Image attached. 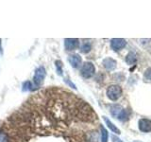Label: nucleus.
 Segmentation results:
<instances>
[{
    "label": "nucleus",
    "mask_w": 151,
    "mask_h": 142,
    "mask_svg": "<svg viewBox=\"0 0 151 142\" xmlns=\"http://www.w3.org/2000/svg\"><path fill=\"white\" fill-rule=\"evenodd\" d=\"M103 118H104V120H105V122H106V124H107V126H108V128L110 129L112 133H115V134H118L119 135L120 134V130L118 129V128L113 124V123L109 120V118L107 117H103Z\"/></svg>",
    "instance_id": "obj_9"
},
{
    "label": "nucleus",
    "mask_w": 151,
    "mask_h": 142,
    "mask_svg": "<svg viewBox=\"0 0 151 142\" xmlns=\"http://www.w3.org/2000/svg\"><path fill=\"white\" fill-rule=\"evenodd\" d=\"M68 61H69L70 64L72 65V67L78 68V67H79V66H80V64H81L82 59H81V57H80L78 54H73V55L69 56Z\"/></svg>",
    "instance_id": "obj_7"
},
{
    "label": "nucleus",
    "mask_w": 151,
    "mask_h": 142,
    "mask_svg": "<svg viewBox=\"0 0 151 142\" xmlns=\"http://www.w3.org/2000/svg\"><path fill=\"white\" fill-rule=\"evenodd\" d=\"M122 95V88L119 85L114 84L109 86L107 89V96L111 101H117Z\"/></svg>",
    "instance_id": "obj_3"
},
{
    "label": "nucleus",
    "mask_w": 151,
    "mask_h": 142,
    "mask_svg": "<svg viewBox=\"0 0 151 142\" xmlns=\"http://www.w3.org/2000/svg\"><path fill=\"white\" fill-rule=\"evenodd\" d=\"M100 131H101V142H108L109 134H108L107 130L103 126H101L100 127Z\"/></svg>",
    "instance_id": "obj_14"
},
{
    "label": "nucleus",
    "mask_w": 151,
    "mask_h": 142,
    "mask_svg": "<svg viewBox=\"0 0 151 142\" xmlns=\"http://www.w3.org/2000/svg\"><path fill=\"white\" fill-rule=\"evenodd\" d=\"M33 90H35V87L33 83L29 82V80L23 83V91H33Z\"/></svg>",
    "instance_id": "obj_12"
},
{
    "label": "nucleus",
    "mask_w": 151,
    "mask_h": 142,
    "mask_svg": "<svg viewBox=\"0 0 151 142\" xmlns=\"http://www.w3.org/2000/svg\"><path fill=\"white\" fill-rule=\"evenodd\" d=\"M111 138H112V142H123L120 138H118L115 135H111Z\"/></svg>",
    "instance_id": "obj_18"
},
{
    "label": "nucleus",
    "mask_w": 151,
    "mask_h": 142,
    "mask_svg": "<svg viewBox=\"0 0 151 142\" xmlns=\"http://www.w3.org/2000/svg\"><path fill=\"white\" fill-rule=\"evenodd\" d=\"M94 72H96V68H94V65L91 62L84 63L81 66V69H80V74L85 79L92 78L94 75Z\"/></svg>",
    "instance_id": "obj_2"
},
{
    "label": "nucleus",
    "mask_w": 151,
    "mask_h": 142,
    "mask_svg": "<svg viewBox=\"0 0 151 142\" xmlns=\"http://www.w3.org/2000/svg\"><path fill=\"white\" fill-rule=\"evenodd\" d=\"M65 82L67 83H68L69 85H71V86H72V87H73L74 89H76V85H75V84H74L73 83H71L70 80H65Z\"/></svg>",
    "instance_id": "obj_19"
},
{
    "label": "nucleus",
    "mask_w": 151,
    "mask_h": 142,
    "mask_svg": "<svg viewBox=\"0 0 151 142\" xmlns=\"http://www.w3.org/2000/svg\"><path fill=\"white\" fill-rule=\"evenodd\" d=\"M140 131L144 133L151 132V120L148 118H141L138 122Z\"/></svg>",
    "instance_id": "obj_6"
},
{
    "label": "nucleus",
    "mask_w": 151,
    "mask_h": 142,
    "mask_svg": "<svg viewBox=\"0 0 151 142\" xmlns=\"http://www.w3.org/2000/svg\"><path fill=\"white\" fill-rule=\"evenodd\" d=\"M145 78L146 80H151V67L147 68L145 70Z\"/></svg>",
    "instance_id": "obj_17"
},
{
    "label": "nucleus",
    "mask_w": 151,
    "mask_h": 142,
    "mask_svg": "<svg viewBox=\"0 0 151 142\" xmlns=\"http://www.w3.org/2000/svg\"><path fill=\"white\" fill-rule=\"evenodd\" d=\"M91 44H90L89 42H84L82 46H80V51L82 52V53H88V52L91 50Z\"/></svg>",
    "instance_id": "obj_13"
},
{
    "label": "nucleus",
    "mask_w": 151,
    "mask_h": 142,
    "mask_svg": "<svg viewBox=\"0 0 151 142\" xmlns=\"http://www.w3.org/2000/svg\"><path fill=\"white\" fill-rule=\"evenodd\" d=\"M3 54V49H2V46H1V39H0V57Z\"/></svg>",
    "instance_id": "obj_20"
},
{
    "label": "nucleus",
    "mask_w": 151,
    "mask_h": 142,
    "mask_svg": "<svg viewBox=\"0 0 151 142\" xmlns=\"http://www.w3.org/2000/svg\"><path fill=\"white\" fill-rule=\"evenodd\" d=\"M79 46V40L78 39H73V38H66L64 39V47L66 50L72 51L77 49Z\"/></svg>",
    "instance_id": "obj_4"
},
{
    "label": "nucleus",
    "mask_w": 151,
    "mask_h": 142,
    "mask_svg": "<svg viewBox=\"0 0 151 142\" xmlns=\"http://www.w3.org/2000/svg\"><path fill=\"white\" fill-rule=\"evenodd\" d=\"M55 65H56L57 73H58V75L61 76V75H63V64H61V62L60 61H56L55 62Z\"/></svg>",
    "instance_id": "obj_15"
},
{
    "label": "nucleus",
    "mask_w": 151,
    "mask_h": 142,
    "mask_svg": "<svg viewBox=\"0 0 151 142\" xmlns=\"http://www.w3.org/2000/svg\"><path fill=\"white\" fill-rule=\"evenodd\" d=\"M122 110H123L122 107L120 105H117V104H113V105L111 106V113L114 117H118Z\"/></svg>",
    "instance_id": "obj_11"
},
{
    "label": "nucleus",
    "mask_w": 151,
    "mask_h": 142,
    "mask_svg": "<svg viewBox=\"0 0 151 142\" xmlns=\"http://www.w3.org/2000/svg\"><path fill=\"white\" fill-rule=\"evenodd\" d=\"M126 62L127 64L132 65V64H135L136 62H137V57L136 54L133 53V52H129L127 55L126 56Z\"/></svg>",
    "instance_id": "obj_10"
},
{
    "label": "nucleus",
    "mask_w": 151,
    "mask_h": 142,
    "mask_svg": "<svg viewBox=\"0 0 151 142\" xmlns=\"http://www.w3.org/2000/svg\"><path fill=\"white\" fill-rule=\"evenodd\" d=\"M103 66L105 67L107 70L109 71H112L116 68V61L113 60L112 58H110V57H108V58L104 59L103 60Z\"/></svg>",
    "instance_id": "obj_8"
},
{
    "label": "nucleus",
    "mask_w": 151,
    "mask_h": 142,
    "mask_svg": "<svg viewBox=\"0 0 151 142\" xmlns=\"http://www.w3.org/2000/svg\"><path fill=\"white\" fill-rule=\"evenodd\" d=\"M45 76H46V71L44 66H39V67L35 70L34 77H33V80H32V83L34 85L35 89H38L42 84Z\"/></svg>",
    "instance_id": "obj_1"
},
{
    "label": "nucleus",
    "mask_w": 151,
    "mask_h": 142,
    "mask_svg": "<svg viewBox=\"0 0 151 142\" xmlns=\"http://www.w3.org/2000/svg\"><path fill=\"white\" fill-rule=\"evenodd\" d=\"M127 45L126 40L122 39V38H113L111 41V46L114 51H118L122 49H124Z\"/></svg>",
    "instance_id": "obj_5"
},
{
    "label": "nucleus",
    "mask_w": 151,
    "mask_h": 142,
    "mask_svg": "<svg viewBox=\"0 0 151 142\" xmlns=\"http://www.w3.org/2000/svg\"><path fill=\"white\" fill-rule=\"evenodd\" d=\"M135 142H140V141H135Z\"/></svg>",
    "instance_id": "obj_21"
},
{
    "label": "nucleus",
    "mask_w": 151,
    "mask_h": 142,
    "mask_svg": "<svg viewBox=\"0 0 151 142\" xmlns=\"http://www.w3.org/2000/svg\"><path fill=\"white\" fill-rule=\"evenodd\" d=\"M129 117V114H127V110H124V109H123L122 110V112L120 113V115L118 116V118H119L120 120H127V117Z\"/></svg>",
    "instance_id": "obj_16"
}]
</instances>
